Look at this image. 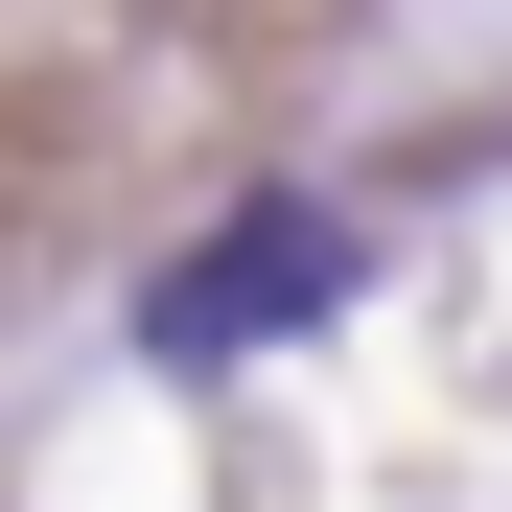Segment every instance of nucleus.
<instances>
[{
    "label": "nucleus",
    "instance_id": "nucleus-1",
    "mask_svg": "<svg viewBox=\"0 0 512 512\" xmlns=\"http://www.w3.org/2000/svg\"><path fill=\"white\" fill-rule=\"evenodd\" d=\"M326 303H350V233H326V210H233V233H187L140 280V350L163 373H233V350H303Z\"/></svg>",
    "mask_w": 512,
    "mask_h": 512
}]
</instances>
